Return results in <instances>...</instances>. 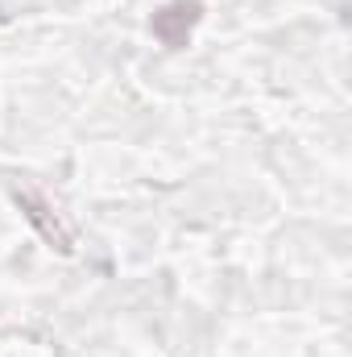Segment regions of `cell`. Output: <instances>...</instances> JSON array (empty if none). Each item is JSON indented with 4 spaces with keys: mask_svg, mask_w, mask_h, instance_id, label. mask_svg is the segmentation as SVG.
Instances as JSON below:
<instances>
[{
    "mask_svg": "<svg viewBox=\"0 0 352 357\" xmlns=\"http://www.w3.org/2000/svg\"><path fill=\"white\" fill-rule=\"evenodd\" d=\"M199 21H203V4H199V0H170V4H162V8L154 13L150 29H154V38H158L166 50H182V46L191 42V33H195Z\"/></svg>",
    "mask_w": 352,
    "mask_h": 357,
    "instance_id": "6da1fadb",
    "label": "cell"
},
{
    "mask_svg": "<svg viewBox=\"0 0 352 357\" xmlns=\"http://www.w3.org/2000/svg\"><path fill=\"white\" fill-rule=\"evenodd\" d=\"M17 208L25 212V220L42 233V241L50 245V250H58V254H71L75 245H71V229L58 220V212L42 199V195H33V191H17Z\"/></svg>",
    "mask_w": 352,
    "mask_h": 357,
    "instance_id": "7a4b0ae2",
    "label": "cell"
}]
</instances>
